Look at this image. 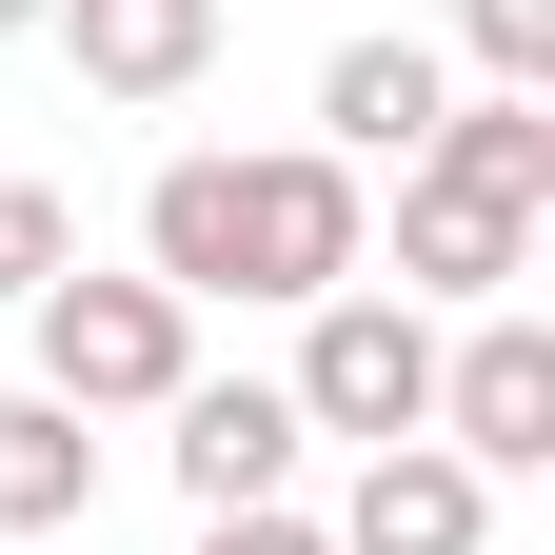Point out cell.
<instances>
[{"label": "cell", "instance_id": "2", "mask_svg": "<svg viewBox=\"0 0 555 555\" xmlns=\"http://www.w3.org/2000/svg\"><path fill=\"white\" fill-rule=\"evenodd\" d=\"M21 318H40V397L60 416H159L198 377V298H159V278H80V258H60Z\"/></svg>", "mask_w": 555, "mask_h": 555}, {"label": "cell", "instance_id": "6", "mask_svg": "<svg viewBox=\"0 0 555 555\" xmlns=\"http://www.w3.org/2000/svg\"><path fill=\"white\" fill-rule=\"evenodd\" d=\"M516 258H535L516 198H476V179H437V159H397V298H516Z\"/></svg>", "mask_w": 555, "mask_h": 555}, {"label": "cell", "instance_id": "1", "mask_svg": "<svg viewBox=\"0 0 555 555\" xmlns=\"http://www.w3.org/2000/svg\"><path fill=\"white\" fill-rule=\"evenodd\" d=\"M358 258H377L358 159H318V139H278V159H159L139 179V278H159V298H337Z\"/></svg>", "mask_w": 555, "mask_h": 555}, {"label": "cell", "instance_id": "7", "mask_svg": "<svg viewBox=\"0 0 555 555\" xmlns=\"http://www.w3.org/2000/svg\"><path fill=\"white\" fill-rule=\"evenodd\" d=\"M159 416H179V496L198 516H258L278 476H298V397H278V377H179Z\"/></svg>", "mask_w": 555, "mask_h": 555}, {"label": "cell", "instance_id": "14", "mask_svg": "<svg viewBox=\"0 0 555 555\" xmlns=\"http://www.w3.org/2000/svg\"><path fill=\"white\" fill-rule=\"evenodd\" d=\"M198 555H337V535H318V516H278V496H258V516H198Z\"/></svg>", "mask_w": 555, "mask_h": 555}, {"label": "cell", "instance_id": "8", "mask_svg": "<svg viewBox=\"0 0 555 555\" xmlns=\"http://www.w3.org/2000/svg\"><path fill=\"white\" fill-rule=\"evenodd\" d=\"M40 40L80 60L100 100H198V60H219V0H40Z\"/></svg>", "mask_w": 555, "mask_h": 555}, {"label": "cell", "instance_id": "13", "mask_svg": "<svg viewBox=\"0 0 555 555\" xmlns=\"http://www.w3.org/2000/svg\"><path fill=\"white\" fill-rule=\"evenodd\" d=\"M476 21V60H496V80H555V0H456Z\"/></svg>", "mask_w": 555, "mask_h": 555}, {"label": "cell", "instance_id": "15", "mask_svg": "<svg viewBox=\"0 0 555 555\" xmlns=\"http://www.w3.org/2000/svg\"><path fill=\"white\" fill-rule=\"evenodd\" d=\"M0 40H40V0H0Z\"/></svg>", "mask_w": 555, "mask_h": 555}, {"label": "cell", "instance_id": "4", "mask_svg": "<svg viewBox=\"0 0 555 555\" xmlns=\"http://www.w3.org/2000/svg\"><path fill=\"white\" fill-rule=\"evenodd\" d=\"M416 437L476 456V476H535L555 456V337L516 298H476V337H437V416H416Z\"/></svg>", "mask_w": 555, "mask_h": 555}, {"label": "cell", "instance_id": "11", "mask_svg": "<svg viewBox=\"0 0 555 555\" xmlns=\"http://www.w3.org/2000/svg\"><path fill=\"white\" fill-rule=\"evenodd\" d=\"M437 179H476V198H516V219H555V119H535V80H496V100H437V139H416Z\"/></svg>", "mask_w": 555, "mask_h": 555}, {"label": "cell", "instance_id": "5", "mask_svg": "<svg viewBox=\"0 0 555 555\" xmlns=\"http://www.w3.org/2000/svg\"><path fill=\"white\" fill-rule=\"evenodd\" d=\"M476 535H496V476L437 437H377L358 496H337V555H476Z\"/></svg>", "mask_w": 555, "mask_h": 555}, {"label": "cell", "instance_id": "12", "mask_svg": "<svg viewBox=\"0 0 555 555\" xmlns=\"http://www.w3.org/2000/svg\"><path fill=\"white\" fill-rule=\"evenodd\" d=\"M60 258H80V219H60V198H40V179H0V298H40V278H60Z\"/></svg>", "mask_w": 555, "mask_h": 555}, {"label": "cell", "instance_id": "9", "mask_svg": "<svg viewBox=\"0 0 555 555\" xmlns=\"http://www.w3.org/2000/svg\"><path fill=\"white\" fill-rule=\"evenodd\" d=\"M437 100H456L437 40H337V60H318V159H416Z\"/></svg>", "mask_w": 555, "mask_h": 555}, {"label": "cell", "instance_id": "3", "mask_svg": "<svg viewBox=\"0 0 555 555\" xmlns=\"http://www.w3.org/2000/svg\"><path fill=\"white\" fill-rule=\"evenodd\" d=\"M298 437H416V416H437V318L416 298H377V278H337V298H298Z\"/></svg>", "mask_w": 555, "mask_h": 555}, {"label": "cell", "instance_id": "10", "mask_svg": "<svg viewBox=\"0 0 555 555\" xmlns=\"http://www.w3.org/2000/svg\"><path fill=\"white\" fill-rule=\"evenodd\" d=\"M60 516H100V416H60L21 377L0 397V535H60Z\"/></svg>", "mask_w": 555, "mask_h": 555}]
</instances>
